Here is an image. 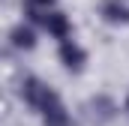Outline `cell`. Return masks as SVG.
<instances>
[{
    "label": "cell",
    "mask_w": 129,
    "mask_h": 126,
    "mask_svg": "<svg viewBox=\"0 0 129 126\" xmlns=\"http://www.w3.org/2000/svg\"><path fill=\"white\" fill-rule=\"evenodd\" d=\"M12 45H15V48H33V45H36L33 30L30 27H15V30H12Z\"/></svg>",
    "instance_id": "cell-6"
},
{
    "label": "cell",
    "mask_w": 129,
    "mask_h": 126,
    "mask_svg": "<svg viewBox=\"0 0 129 126\" xmlns=\"http://www.w3.org/2000/svg\"><path fill=\"white\" fill-rule=\"evenodd\" d=\"M60 60H63L66 69L81 72V69H84V63H87V54H84V48H81V45H75L72 39H63V45H60Z\"/></svg>",
    "instance_id": "cell-3"
},
{
    "label": "cell",
    "mask_w": 129,
    "mask_h": 126,
    "mask_svg": "<svg viewBox=\"0 0 129 126\" xmlns=\"http://www.w3.org/2000/svg\"><path fill=\"white\" fill-rule=\"evenodd\" d=\"M36 111L42 114V120L48 126H69V111H66V105L60 102V96L54 93V90L45 96V102H42Z\"/></svg>",
    "instance_id": "cell-2"
},
{
    "label": "cell",
    "mask_w": 129,
    "mask_h": 126,
    "mask_svg": "<svg viewBox=\"0 0 129 126\" xmlns=\"http://www.w3.org/2000/svg\"><path fill=\"white\" fill-rule=\"evenodd\" d=\"M114 114H117V105H114L108 96H93V99L84 105V117H87V123H93V126L111 123Z\"/></svg>",
    "instance_id": "cell-1"
},
{
    "label": "cell",
    "mask_w": 129,
    "mask_h": 126,
    "mask_svg": "<svg viewBox=\"0 0 129 126\" xmlns=\"http://www.w3.org/2000/svg\"><path fill=\"white\" fill-rule=\"evenodd\" d=\"M33 3H39V6H48V3H51V0H33Z\"/></svg>",
    "instance_id": "cell-7"
},
{
    "label": "cell",
    "mask_w": 129,
    "mask_h": 126,
    "mask_svg": "<svg viewBox=\"0 0 129 126\" xmlns=\"http://www.w3.org/2000/svg\"><path fill=\"white\" fill-rule=\"evenodd\" d=\"M42 21H45V30L51 33V36H57V39H66L72 33V24H69V18H66L63 12H48Z\"/></svg>",
    "instance_id": "cell-4"
},
{
    "label": "cell",
    "mask_w": 129,
    "mask_h": 126,
    "mask_svg": "<svg viewBox=\"0 0 129 126\" xmlns=\"http://www.w3.org/2000/svg\"><path fill=\"white\" fill-rule=\"evenodd\" d=\"M126 108H129V102H126Z\"/></svg>",
    "instance_id": "cell-8"
},
{
    "label": "cell",
    "mask_w": 129,
    "mask_h": 126,
    "mask_svg": "<svg viewBox=\"0 0 129 126\" xmlns=\"http://www.w3.org/2000/svg\"><path fill=\"white\" fill-rule=\"evenodd\" d=\"M102 18L111 24H126L129 21V6L123 0H105L102 3Z\"/></svg>",
    "instance_id": "cell-5"
}]
</instances>
